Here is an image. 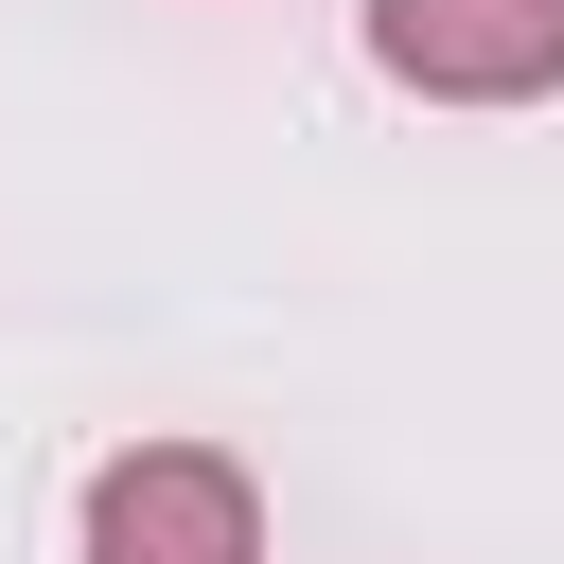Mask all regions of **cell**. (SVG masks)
<instances>
[{"mask_svg":"<svg viewBox=\"0 0 564 564\" xmlns=\"http://www.w3.org/2000/svg\"><path fill=\"white\" fill-rule=\"evenodd\" d=\"M88 564H264V494L229 441H123L88 476Z\"/></svg>","mask_w":564,"mask_h":564,"instance_id":"1","label":"cell"},{"mask_svg":"<svg viewBox=\"0 0 564 564\" xmlns=\"http://www.w3.org/2000/svg\"><path fill=\"white\" fill-rule=\"evenodd\" d=\"M370 70L423 88V106H546L564 0H370Z\"/></svg>","mask_w":564,"mask_h":564,"instance_id":"2","label":"cell"}]
</instances>
